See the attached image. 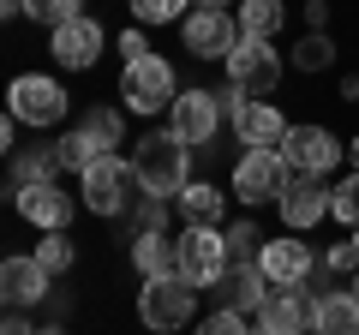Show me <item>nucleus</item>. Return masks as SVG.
I'll list each match as a JSON object with an SVG mask.
<instances>
[{
  "instance_id": "nucleus-19",
  "label": "nucleus",
  "mask_w": 359,
  "mask_h": 335,
  "mask_svg": "<svg viewBox=\"0 0 359 335\" xmlns=\"http://www.w3.org/2000/svg\"><path fill=\"white\" fill-rule=\"evenodd\" d=\"M269 294H276V287H269V275L257 270V264H233V270L222 275V306L240 311V317H245V311H264Z\"/></svg>"
},
{
  "instance_id": "nucleus-37",
  "label": "nucleus",
  "mask_w": 359,
  "mask_h": 335,
  "mask_svg": "<svg viewBox=\"0 0 359 335\" xmlns=\"http://www.w3.org/2000/svg\"><path fill=\"white\" fill-rule=\"evenodd\" d=\"M306 18H311V36H323V25H330V0H311Z\"/></svg>"
},
{
  "instance_id": "nucleus-42",
  "label": "nucleus",
  "mask_w": 359,
  "mask_h": 335,
  "mask_svg": "<svg viewBox=\"0 0 359 335\" xmlns=\"http://www.w3.org/2000/svg\"><path fill=\"white\" fill-rule=\"evenodd\" d=\"M198 6H222V0H198Z\"/></svg>"
},
{
  "instance_id": "nucleus-23",
  "label": "nucleus",
  "mask_w": 359,
  "mask_h": 335,
  "mask_svg": "<svg viewBox=\"0 0 359 335\" xmlns=\"http://www.w3.org/2000/svg\"><path fill=\"white\" fill-rule=\"evenodd\" d=\"M222 204H228V198H222L216 186H204V180H192V186H186V192H180V216L192 221V228H216Z\"/></svg>"
},
{
  "instance_id": "nucleus-10",
  "label": "nucleus",
  "mask_w": 359,
  "mask_h": 335,
  "mask_svg": "<svg viewBox=\"0 0 359 335\" xmlns=\"http://www.w3.org/2000/svg\"><path fill=\"white\" fill-rule=\"evenodd\" d=\"M282 156H287L294 174H330V168L347 156V144L335 138L330 126H294V132H287V144H282Z\"/></svg>"
},
{
  "instance_id": "nucleus-11",
  "label": "nucleus",
  "mask_w": 359,
  "mask_h": 335,
  "mask_svg": "<svg viewBox=\"0 0 359 335\" xmlns=\"http://www.w3.org/2000/svg\"><path fill=\"white\" fill-rule=\"evenodd\" d=\"M228 114H233V132H240L245 150H282L287 132H294V126H287V120L276 114L269 102H252V96H233Z\"/></svg>"
},
{
  "instance_id": "nucleus-7",
  "label": "nucleus",
  "mask_w": 359,
  "mask_h": 335,
  "mask_svg": "<svg viewBox=\"0 0 359 335\" xmlns=\"http://www.w3.org/2000/svg\"><path fill=\"white\" fill-rule=\"evenodd\" d=\"M132 192H144V186L132 174V162H120V156H102L84 174V210H96V216H120L132 204Z\"/></svg>"
},
{
  "instance_id": "nucleus-39",
  "label": "nucleus",
  "mask_w": 359,
  "mask_h": 335,
  "mask_svg": "<svg viewBox=\"0 0 359 335\" xmlns=\"http://www.w3.org/2000/svg\"><path fill=\"white\" fill-rule=\"evenodd\" d=\"M0 13H6V18H18V13H25V0H0Z\"/></svg>"
},
{
  "instance_id": "nucleus-1",
  "label": "nucleus",
  "mask_w": 359,
  "mask_h": 335,
  "mask_svg": "<svg viewBox=\"0 0 359 335\" xmlns=\"http://www.w3.org/2000/svg\"><path fill=\"white\" fill-rule=\"evenodd\" d=\"M132 174H138L144 198H180L192 186V144L180 132H150L132 150Z\"/></svg>"
},
{
  "instance_id": "nucleus-16",
  "label": "nucleus",
  "mask_w": 359,
  "mask_h": 335,
  "mask_svg": "<svg viewBox=\"0 0 359 335\" xmlns=\"http://www.w3.org/2000/svg\"><path fill=\"white\" fill-rule=\"evenodd\" d=\"M54 60L66 66V72H84V66H96V54H102V25L96 18H72V25L54 30Z\"/></svg>"
},
{
  "instance_id": "nucleus-32",
  "label": "nucleus",
  "mask_w": 359,
  "mask_h": 335,
  "mask_svg": "<svg viewBox=\"0 0 359 335\" xmlns=\"http://www.w3.org/2000/svg\"><path fill=\"white\" fill-rule=\"evenodd\" d=\"M198 335H252V323H245L240 311H228V306H222V311H210V317L198 323Z\"/></svg>"
},
{
  "instance_id": "nucleus-3",
  "label": "nucleus",
  "mask_w": 359,
  "mask_h": 335,
  "mask_svg": "<svg viewBox=\"0 0 359 335\" xmlns=\"http://www.w3.org/2000/svg\"><path fill=\"white\" fill-rule=\"evenodd\" d=\"M174 245H180V282H192V287H222V275L233 270L228 233L216 228H186Z\"/></svg>"
},
{
  "instance_id": "nucleus-14",
  "label": "nucleus",
  "mask_w": 359,
  "mask_h": 335,
  "mask_svg": "<svg viewBox=\"0 0 359 335\" xmlns=\"http://www.w3.org/2000/svg\"><path fill=\"white\" fill-rule=\"evenodd\" d=\"M257 270L269 275V287H299L311 270H318V258L306 252V240H264Z\"/></svg>"
},
{
  "instance_id": "nucleus-29",
  "label": "nucleus",
  "mask_w": 359,
  "mask_h": 335,
  "mask_svg": "<svg viewBox=\"0 0 359 335\" xmlns=\"http://www.w3.org/2000/svg\"><path fill=\"white\" fill-rule=\"evenodd\" d=\"M84 132L102 144V150H114V144H120V108H90V114H84Z\"/></svg>"
},
{
  "instance_id": "nucleus-24",
  "label": "nucleus",
  "mask_w": 359,
  "mask_h": 335,
  "mask_svg": "<svg viewBox=\"0 0 359 335\" xmlns=\"http://www.w3.org/2000/svg\"><path fill=\"white\" fill-rule=\"evenodd\" d=\"M54 156H60V168H72V174H90V168L102 162L108 150H102V144H96V138H90L84 126H78V132H66V138L54 144Z\"/></svg>"
},
{
  "instance_id": "nucleus-33",
  "label": "nucleus",
  "mask_w": 359,
  "mask_h": 335,
  "mask_svg": "<svg viewBox=\"0 0 359 335\" xmlns=\"http://www.w3.org/2000/svg\"><path fill=\"white\" fill-rule=\"evenodd\" d=\"M180 6L186 0H132V18L138 25H168V18H180Z\"/></svg>"
},
{
  "instance_id": "nucleus-18",
  "label": "nucleus",
  "mask_w": 359,
  "mask_h": 335,
  "mask_svg": "<svg viewBox=\"0 0 359 335\" xmlns=\"http://www.w3.org/2000/svg\"><path fill=\"white\" fill-rule=\"evenodd\" d=\"M257 323H264L269 335H306L311 329V299L299 294V287H276V294L264 299V311H257Z\"/></svg>"
},
{
  "instance_id": "nucleus-36",
  "label": "nucleus",
  "mask_w": 359,
  "mask_h": 335,
  "mask_svg": "<svg viewBox=\"0 0 359 335\" xmlns=\"http://www.w3.org/2000/svg\"><path fill=\"white\" fill-rule=\"evenodd\" d=\"M120 54H126V60H144V54H150V42H144L138 30H126V36H120Z\"/></svg>"
},
{
  "instance_id": "nucleus-2",
  "label": "nucleus",
  "mask_w": 359,
  "mask_h": 335,
  "mask_svg": "<svg viewBox=\"0 0 359 335\" xmlns=\"http://www.w3.org/2000/svg\"><path fill=\"white\" fill-rule=\"evenodd\" d=\"M120 102H126L132 114H162V108H174V102H180V90H174V66H168L162 54L126 60V72H120Z\"/></svg>"
},
{
  "instance_id": "nucleus-4",
  "label": "nucleus",
  "mask_w": 359,
  "mask_h": 335,
  "mask_svg": "<svg viewBox=\"0 0 359 335\" xmlns=\"http://www.w3.org/2000/svg\"><path fill=\"white\" fill-rule=\"evenodd\" d=\"M228 84H233V96H252V102H264V96L282 84V54H276V42L240 36V48L228 54Z\"/></svg>"
},
{
  "instance_id": "nucleus-5",
  "label": "nucleus",
  "mask_w": 359,
  "mask_h": 335,
  "mask_svg": "<svg viewBox=\"0 0 359 335\" xmlns=\"http://www.w3.org/2000/svg\"><path fill=\"white\" fill-rule=\"evenodd\" d=\"M198 311V287L180 282V275H156V282L138 287V323L144 329H180V323H192Z\"/></svg>"
},
{
  "instance_id": "nucleus-15",
  "label": "nucleus",
  "mask_w": 359,
  "mask_h": 335,
  "mask_svg": "<svg viewBox=\"0 0 359 335\" xmlns=\"http://www.w3.org/2000/svg\"><path fill=\"white\" fill-rule=\"evenodd\" d=\"M13 204H18L25 221H36V228H48V233H66V221H72V192H60L54 180L48 186H18Z\"/></svg>"
},
{
  "instance_id": "nucleus-31",
  "label": "nucleus",
  "mask_w": 359,
  "mask_h": 335,
  "mask_svg": "<svg viewBox=\"0 0 359 335\" xmlns=\"http://www.w3.org/2000/svg\"><path fill=\"white\" fill-rule=\"evenodd\" d=\"M335 221H347V228H359V174H347L341 186H335V204H330Z\"/></svg>"
},
{
  "instance_id": "nucleus-6",
  "label": "nucleus",
  "mask_w": 359,
  "mask_h": 335,
  "mask_svg": "<svg viewBox=\"0 0 359 335\" xmlns=\"http://www.w3.org/2000/svg\"><path fill=\"white\" fill-rule=\"evenodd\" d=\"M287 180H294V168L282 150H245L233 162V198L240 204H269V198L287 192Z\"/></svg>"
},
{
  "instance_id": "nucleus-28",
  "label": "nucleus",
  "mask_w": 359,
  "mask_h": 335,
  "mask_svg": "<svg viewBox=\"0 0 359 335\" xmlns=\"http://www.w3.org/2000/svg\"><path fill=\"white\" fill-rule=\"evenodd\" d=\"M36 264L48 275H66L72 270V240H66V233H48V240H36Z\"/></svg>"
},
{
  "instance_id": "nucleus-21",
  "label": "nucleus",
  "mask_w": 359,
  "mask_h": 335,
  "mask_svg": "<svg viewBox=\"0 0 359 335\" xmlns=\"http://www.w3.org/2000/svg\"><path fill=\"white\" fill-rule=\"evenodd\" d=\"M311 329H318V335H359V299L353 294L311 299Z\"/></svg>"
},
{
  "instance_id": "nucleus-43",
  "label": "nucleus",
  "mask_w": 359,
  "mask_h": 335,
  "mask_svg": "<svg viewBox=\"0 0 359 335\" xmlns=\"http://www.w3.org/2000/svg\"><path fill=\"white\" fill-rule=\"evenodd\" d=\"M42 335H66V329H42Z\"/></svg>"
},
{
  "instance_id": "nucleus-44",
  "label": "nucleus",
  "mask_w": 359,
  "mask_h": 335,
  "mask_svg": "<svg viewBox=\"0 0 359 335\" xmlns=\"http://www.w3.org/2000/svg\"><path fill=\"white\" fill-rule=\"evenodd\" d=\"M353 299H359V275H353Z\"/></svg>"
},
{
  "instance_id": "nucleus-34",
  "label": "nucleus",
  "mask_w": 359,
  "mask_h": 335,
  "mask_svg": "<svg viewBox=\"0 0 359 335\" xmlns=\"http://www.w3.org/2000/svg\"><path fill=\"white\" fill-rule=\"evenodd\" d=\"M323 270H335V275H359V245H353V240H335L330 252H323Z\"/></svg>"
},
{
  "instance_id": "nucleus-25",
  "label": "nucleus",
  "mask_w": 359,
  "mask_h": 335,
  "mask_svg": "<svg viewBox=\"0 0 359 335\" xmlns=\"http://www.w3.org/2000/svg\"><path fill=\"white\" fill-rule=\"evenodd\" d=\"M54 174H60V156H54V150H30V156L13 162V192H18V186H48Z\"/></svg>"
},
{
  "instance_id": "nucleus-13",
  "label": "nucleus",
  "mask_w": 359,
  "mask_h": 335,
  "mask_svg": "<svg viewBox=\"0 0 359 335\" xmlns=\"http://www.w3.org/2000/svg\"><path fill=\"white\" fill-rule=\"evenodd\" d=\"M222 126V96L210 90H180V102L168 108V132H180L186 144H210Z\"/></svg>"
},
{
  "instance_id": "nucleus-20",
  "label": "nucleus",
  "mask_w": 359,
  "mask_h": 335,
  "mask_svg": "<svg viewBox=\"0 0 359 335\" xmlns=\"http://www.w3.org/2000/svg\"><path fill=\"white\" fill-rule=\"evenodd\" d=\"M132 264H138L144 282H156V275H180V245L168 240V233H138V240H132Z\"/></svg>"
},
{
  "instance_id": "nucleus-40",
  "label": "nucleus",
  "mask_w": 359,
  "mask_h": 335,
  "mask_svg": "<svg viewBox=\"0 0 359 335\" xmlns=\"http://www.w3.org/2000/svg\"><path fill=\"white\" fill-rule=\"evenodd\" d=\"M347 156H353V174H359V138H353V144H347Z\"/></svg>"
},
{
  "instance_id": "nucleus-9",
  "label": "nucleus",
  "mask_w": 359,
  "mask_h": 335,
  "mask_svg": "<svg viewBox=\"0 0 359 335\" xmlns=\"http://www.w3.org/2000/svg\"><path fill=\"white\" fill-rule=\"evenodd\" d=\"M6 102H13V120H25V126H60L66 120V90L54 78H36V72L13 78Z\"/></svg>"
},
{
  "instance_id": "nucleus-8",
  "label": "nucleus",
  "mask_w": 359,
  "mask_h": 335,
  "mask_svg": "<svg viewBox=\"0 0 359 335\" xmlns=\"http://www.w3.org/2000/svg\"><path fill=\"white\" fill-rule=\"evenodd\" d=\"M186 48L198 60H228L240 48V18H228V6H192L186 13Z\"/></svg>"
},
{
  "instance_id": "nucleus-17",
  "label": "nucleus",
  "mask_w": 359,
  "mask_h": 335,
  "mask_svg": "<svg viewBox=\"0 0 359 335\" xmlns=\"http://www.w3.org/2000/svg\"><path fill=\"white\" fill-rule=\"evenodd\" d=\"M0 294H6L13 311L36 306V299H48V270H42L36 258H6L0 264Z\"/></svg>"
},
{
  "instance_id": "nucleus-12",
  "label": "nucleus",
  "mask_w": 359,
  "mask_h": 335,
  "mask_svg": "<svg viewBox=\"0 0 359 335\" xmlns=\"http://www.w3.org/2000/svg\"><path fill=\"white\" fill-rule=\"evenodd\" d=\"M276 204H282L287 228H318V221L330 216V204H335V186H323V174H294Z\"/></svg>"
},
{
  "instance_id": "nucleus-38",
  "label": "nucleus",
  "mask_w": 359,
  "mask_h": 335,
  "mask_svg": "<svg viewBox=\"0 0 359 335\" xmlns=\"http://www.w3.org/2000/svg\"><path fill=\"white\" fill-rule=\"evenodd\" d=\"M0 335H42V329H30L25 317H6V329H0Z\"/></svg>"
},
{
  "instance_id": "nucleus-41",
  "label": "nucleus",
  "mask_w": 359,
  "mask_h": 335,
  "mask_svg": "<svg viewBox=\"0 0 359 335\" xmlns=\"http://www.w3.org/2000/svg\"><path fill=\"white\" fill-rule=\"evenodd\" d=\"M252 335H269V329H264V323H252Z\"/></svg>"
},
{
  "instance_id": "nucleus-27",
  "label": "nucleus",
  "mask_w": 359,
  "mask_h": 335,
  "mask_svg": "<svg viewBox=\"0 0 359 335\" xmlns=\"http://www.w3.org/2000/svg\"><path fill=\"white\" fill-rule=\"evenodd\" d=\"M257 252H264V233H257L252 221H233L228 228V258L233 264H257Z\"/></svg>"
},
{
  "instance_id": "nucleus-26",
  "label": "nucleus",
  "mask_w": 359,
  "mask_h": 335,
  "mask_svg": "<svg viewBox=\"0 0 359 335\" xmlns=\"http://www.w3.org/2000/svg\"><path fill=\"white\" fill-rule=\"evenodd\" d=\"M25 13L36 18V25H72V18H84V0H25Z\"/></svg>"
},
{
  "instance_id": "nucleus-35",
  "label": "nucleus",
  "mask_w": 359,
  "mask_h": 335,
  "mask_svg": "<svg viewBox=\"0 0 359 335\" xmlns=\"http://www.w3.org/2000/svg\"><path fill=\"white\" fill-rule=\"evenodd\" d=\"M162 221H168V198H144L138 204V233H162Z\"/></svg>"
},
{
  "instance_id": "nucleus-22",
  "label": "nucleus",
  "mask_w": 359,
  "mask_h": 335,
  "mask_svg": "<svg viewBox=\"0 0 359 335\" xmlns=\"http://www.w3.org/2000/svg\"><path fill=\"white\" fill-rule=\"evenodd\" d=\"M240 36H257V42H276V30L287 25V6L282 0H240Z\"/></svg>"
},
{
  "instance_id": "nucleus-45",
  "label": "nucleus",
  "mask_w": 359,
  "mask_h": 335,
  "mask_svg": "<svg viewBox=\"0 0 359 335\" xmlns=\"http://www.w3.org/2000/svg\"><path fill=\"white\" fill-rule=\"evenodd\" d=\"M353 245H359V228H353Z\"/></svg>"
},
{
  "instance_id": "nucleus-30",
  "label": "nucleus",
  "mask_w": 359,
  "mask_h": 335,
  "mask_svg": "<svg viewBox=\"0 0 359 335\" xmlns=\"http://www.w3.org/2000/svg\"><path fill=\"white\" fill-rule=\"evenodd\" d=\"M330 60H335V42H330V36H306V42L294 48V66H299V72H323Z\"/></svg>"
}]
</instances>
